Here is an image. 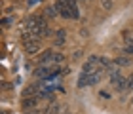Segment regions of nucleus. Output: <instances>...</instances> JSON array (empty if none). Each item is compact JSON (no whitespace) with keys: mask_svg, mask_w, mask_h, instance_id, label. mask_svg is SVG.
Masks as SVG:
<instances>
[{"mask_svg":"<svg viewBox=\"0 0 133 114\" xmlns=\"http://www.w3.org/2000/svg\"><path fill=\"white\" fill-rule=\"evenodd\" d=\"M23 48H25V51L29 53V55H34V53L40 51V40L38 38H32V40H25V44H23Z\"/></svg>","mask_w":133,"mask_h":114,"instance_id":"6","label":"nucleus"},{"mask_svg":"<svg viewBox=\"0 0 133 114\" xmlns=\"http://www.w3.org/2000/svg\"><path fill=\"white\" fill-rule=\"evenodd\" d=\"M38 2H42V0H29L27 4H29V6H34V4H38Z\"/></svg>","mask_w":133,"mask_h":114,"instance_id":"19","label":"nucleus"},{"mask_svg":"<svg viewBox=\"0 0 133 114\" xmlns=\"http://www.w3.org/2000/svg\"><path fill=\"white\" fill-rule=\"evenodd\" d=\"M59 112H61V105L55 103V101H51V103L48 105V109L42 112V114H59Z\"/></svg>","mask_w":133,"mask_h":114,"instance_id":"8","label":"nucleus"},{"mask_svg":"<svg viewBox=\"0 0 133 114\" xmlns=\"http://www.w3.org/2000/svg\"><path fill=\"white\" fill-rule=\"evenodd\" d=\"M40 101H42V99L38 97V95H36V97H25V99H23V110H29V109H36Z\"/></svg>","mask_w":133,"mask_h":114,"instance_id":"7","label":"nucleus"},{"mask_svg":"<svg viewBox=\"0 0 133 114\" xmlns=\"http://www.w3.org/2000/svg\"><path fill=\"white\" fill-rule=\"evenodd\" d=\"M65 114H70V112H65Z\"/></svg>","mask_w":133,"mask_h":114,"instance_id":"23","label":"nucleus"},{"mask_svg":"<svg viewBox=\"0 0 133 114\" xmlns=\"http://www.w3.org/2000/svg\"><path fill=\"white\" fill-rule=\"evenodd\" d=\"M80 2H89V0H80Z\"/></svg>","mask_w":133,"mask_h":114,"instance_id":"22","label":"nucleus"},{"mask_svg":"<svg viewBox=\"0 0 133 114\" xmlns=\"http://www.w3.org/2000/svg\"><path fill=\"white\" fill-rule=\"evenodd\" d=\"M2 114H10V112H8V110H2Z\"/></svg>","mask_w":133,"mask_h":114,"instance_id":"20","label":"nucleus"},{"mask_svg":"<svg viewBox=\"0 0 133 114\" xmlns=\"http://www.w3.org/2000/svg\"><path fill=\"white\" fill-rule=\"evenodd\" d=\"M66 2H69L70 8H78V0H66Z\"/></svg>","mask_w":133,"mask_h":114,"instance_id":"16","label":"nucleus"},{"mask_svg":"<svg viewBox=\"0 0 133 114\" xmlns=\"http://www.w3.org/2000/svg\"><path fill=\"white\" fill-rule=\"evenodd\" d=\"M63 61H65V55H63V53L53 51V50H46L44 53H40L38 59H36L38 67H40V65H57V67H61Z\"/></svg>","mask_w":133,"mask_h":114,"instance_id":"1","label":"nucleus"},{"mask_svg":"<svg viewBox=\"0 0 133 114\" xmlns=\"http://www.w3.org/2000/svg\"><path fill=\"white\" fill-rule=\"evenodd\" d=\"M129 103H131V105H133V95H131V101H129Z\"/></svg>","mask_w":133,"mask_h":114,"instance_id":"21","label":"nucleus"},{"mask_svg":"<svg viewBox=\"0 0 133 114\" xmlns=\"http://www.w3.org/2000/svg\"><path fill=\"white\" fill-rule=\"evenodd\" d=\"M101 6H103V8H105L107 11H108V10H112V0H101Z\"/></svg>","mask_w":133,"mask_h":114,"instance_id":"14","label":"nucleus"},{"mask_svg":"<svg viewBox=\"0 0 133 114\" xmlns=\"http://www.w3.org/2000/svg\"><path fill=\"white\" fill-rule=\"evenodd\" d=\"M42 23H46L44 15H31V17H27V19L21 23V31H32L34 27L42 25Z\"/></svg>","mask_w":133,"mask_h":114,"instance_id":"4","label":"nucleus"},{"mask_svg":"<svg viewBox=\"0 0 133 114\" xmlns=\"http://www.w3.org/2000/svg\"><path fill=\"white\" fill-rule=\"evenodd\" d=\"M99 97H101V99H110V93L105 91V89H101V91H99Z\"/></svg>","mask_w":133,"mask_h":114,"instance_id":"15","label":"nucleus"},{"mask_svg":"<svg viewBox=\"0 0 133 114\" xmlns=\"http://www.w3.org/2000/svg\"><path fill=\"white\" fill-rule=\"evenodd\" d=\"M120 67H128V65H131V59L129 57H118V59H114Z\"/></svg>","mask_w":133,"mask_h":114,"instance_id":"11","label":"nucleus"},{"mask_svg":"<svg viewBox=\"0 0 133 114\" xmlns=\"http://www.w3.org/2000/svg\"><path fill=\"white\" fill-rule=\"evenodd\" d=\"M110 82H112V88L116 89L118 93H124V91H128V82H129V78L122 76V72H118V74L110 76Z\"/></svg>","mask_w":133,"mask_h":114,"instance_id":"3","label":"nucleus"},{"mask_svg":"<svg viewBox=\"0 0 133 114\" xmlns=\"http://www.w3.org/2000/svg\"><path fill=\"white\" fill-rule=\"evenodd\" d=\"M57 14H59V11H57L55 6H53V8H46V10H44V17H48V19H53Z\"/></svg>","mask_w":133,"mask_h":114,"instance_id":"10","label":"nucleus"},{"mask_svg":"<svg viewBox=\"0 0 133 114\" xmlns=\"http://www.w3.org/2000/svg\"><path fill=\"white\" fill-rule=\"evenodd\" d=\"M103 74H105V70H97V72H80L78 76V88H89V86H95V84L101 82Z\"/></svg>","mask_w":133,"mask_h":114,"instance_id":"2","label":"nucleus"},{"mask_svg":"<svg viewBox=\"0 0 133 114\" xmlns=\"http://www.w3.org/2000/svg\"><path fill=\"white\" fill-rule=\"evenodd\" d=\"M129 89L133 91V76H129V82H128V91H129Z\"/></svg>","mask_w":133,"mask_h":114,"instance_id":"18","label":"nucleus"},{"mask_svg":"<svg viewBox=\"0 0 133 114\" xmlns=\"http://www.w3.org/2000/svg\"><path fill=\"white\" fill-rule=\"evenodd\" d=\"M55 8H57L61 17H65V19H74V11H72V8L69 6L66 0H55Z\"/></svg>","mask_w":133,"mask_h":114,"instance_id":"5","label":"nucleus"},{"mask_svg":"<svg viewBox=\"0 0 133 114\" xmlns=\"http://www.w3.org/2000/svg\"><path fill=\"white\" fill-rule=\"evenodd\" d=\"M14 17H4L2 19V27H10V25H14Z\"/></svg>","mask_w":133,"mask_h":114,"instance_id":"13","label":"nucleus"},{"mask_svg":"<svg viewBox=\"0 0 133 114\" xmlns=\"http://www.w3.org/2000/svg\"><path fill=\"white\" fill-rule=\"evenodd\" d=\"M124 50H125V53H129V55H133V38L128 42V44H125V48H124Z\"/></svg>","mask_w":133,"mask_h":114,"instance_id":"12","label":"nucleus"},{"mask_svg":"<svg viewBox=\"0 0 133 114\" xmlns=\"http://www.w3.org/2000/svg\"><path fill=\"white\" fill-rule=\"evenodd\" d=\"M65 42H66V32H65L63 29H61V31H57V32H55V38H53V44H55V46H63Z\"/></svg>","mask_w":133,"mask_h":114,"instance_id":"9","label":"nucleus"},{"mask_svg":"<svg viewBox=\"0 0 133 114\" xmlns=\"http://www.w3.org/2000/svg\"><path fill=\"white\" fill-rule=\"evenodd\" d=\"M23 112H25V114H38L40 110L38 109H29V110H23Z\"/></svg>","mask_w":133,"mask_h":114,"instance_id":"17","label":"nucleus"}]
</instances>
